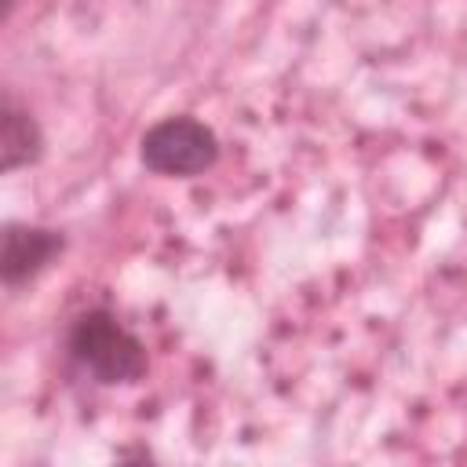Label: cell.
Here are the masks:
<instances>
[{
	"label": "cell",
	"instance_id": "6da1fadb",
	"mask_svg": "<svg viewBox=\"0 0 467 467\" xmlns=\"http://www.w3.org/2000/svg\"><path fill=\"white\" fill-rule=\"evenodd\" d=\"M66 354L80 372H88L102 387L135 383L150 368L142 339L106 306H91L73 317L66 332Z\"/></svg>",
	"mask_w": 467,
	"mask_h": 467
},
{
	"label": "cell",
	"instance_id": "7a4b0ae2",
	"mask_svg": "<svg viewBox=\"0 0 467 467\" xmlns=\"http://www.w3.org/2000/svg\"><path fill=\"white\" fill-rule=\"evenodd\" d=\"M139 161L153 175L193 179V175H204L208 168H215L219 139L204 120L190 117V113H171L142 131Z\"/></svg>",
	"mask_w": 467,
	"mask_h": 467
},
{
	"label": "cell",
	"instance_id": "3957f363",
	"mask_svg": "<svg viewBox=\"0 0 467 467\" xmlns=\"http://www.w3.org/2000/svg\"><path fill=\"white\" fill-rule=\"evenodd\" d=\"M62 252H66V234L62 230L36 226V223H7L4 226V252H0L4 288L18 292L33 277H40Z\"/></svg>",
	"mask_w": 467,
	"mask_h": 467
},
{
	"label": "cell",
	"instance_id": "277c9868",
	"mask_svg": "<svg viewBox=\"0 0 467 467\" xmlns=\"http://www.w3.org/2000/svg\"><path fill=\"white\" fill-rule=\"evenodd\" d=\"M44 157V131L36 117L18 106L11 95H4L0 106V168L11 175L26 164H36Z\"/></svg>",
	"mask_w": 467,
	"mask_h": 467
},
{
	"label": "cell",
	"instance_id": "5b68a950",
	"mask_svg": "<svg viewBox=\"0 0 467 467\" xmlns=\"http://www.w3.org/2000/svg\"><path fill=\"white\" fill-rule=\"evenodd\" d=\"M18 4H22V0H4V18H11V11H15Z\"/></svg>",
	"mask_w": 467,
	"mask_h": 467
}]
</instances>
